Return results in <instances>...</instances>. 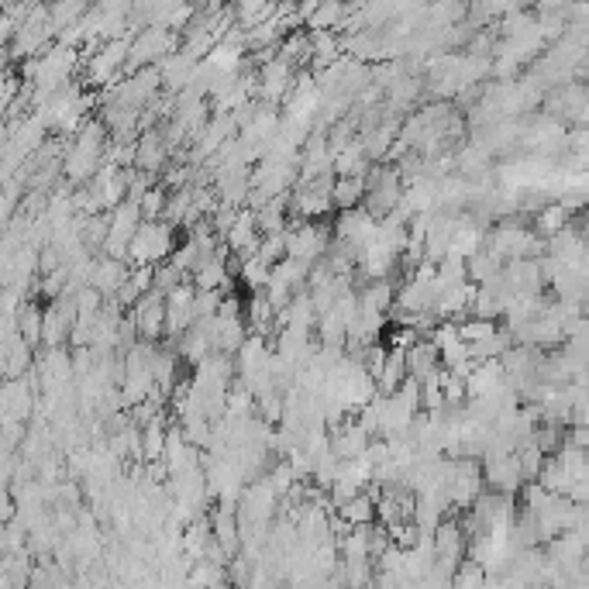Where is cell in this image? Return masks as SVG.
Here are the masks:
<instances>
[{"label":"cell","mask_w":589,"mask_h":589,"mask_svg":"<svg viewBox=\"0 0 589 589\" xmlns=\"http://www.w3.org/2000/svg\"><path fill=\"white\" fill-rule=\"evenodd\" d=\"M107 162V135L100 124H83L76 131V142L62 152V176L69 186L90 183L97 176V169Z\"/></svg>","instance_id":"6da1fadb"},{"label":"cell","mask_w":589,"mask_h":589,"mask_svg":"<svg viewBox=\"0 0 589 589\" xmlns=\"http://www.w3.org/2000/svg\"><path fill=\"white\" fill-rule=\"evenodd\" d=\"M173 228L176 224H169L166 217H162V221H142L138 235L131 238V245H128L131 266H159V262L173 259V252H176Z\"/></svg>","instance_id":"7a4b0ae2"},{"label":"cell","mask_w":589,"mask_h":589,"mask_svg":"<svg viewBox=\"0 0 589 589\" xmlns=\"http://www.w3.org/2000/svg\"><path fill=\"white\" fill-rule=\"evenodd\" d=\"M197 324V283L186 279L166 297V341H176Z\"/></svg>","instance_id":"3957f363"},{"label":"cell","mask_w":589,"mask_h":589,"mask_svg":"<svg viewBox=\"0 0 589 589\" xmlns=\"http://www.w3.org/2000/svg\"><path fill=\"white\" fill-rule=\"evenodd\" d=\"M331 231H335L338 242H348V245L362 248V245H369L372 238H376L379 217L372 214L366 204L348 207V211H338L335 214V224H331Z\"/></svg>","instance_id":"277c9868"},{"label":"cell","mask_w":589,"mask_h":589,"mask_svg":"<svg viewBox=\"0 0 589 589\" xmlns=\"http://www.w3.org/2000/svg\"><path fill=\"white\" fill-rule=\"evenodd\" d=\"M128 314L135 317L138 335H142V338H149V341L166 338V297H162L159 290L145 293V297L138 300V304L131 307Z\"/></svg>","instance_id":"5b68a950"},{"label":"cell","mask_w":589,"mask_h":589,"mask_svg":"<svg viewBox=\"0 0 589 589\" xmlns=\"http://www.w3.org/2000/svg\"><path fill=\"white\" fill-rule=\"evenodd\" d=\"M245 321H248V331L252 335H262L273 341L276 331H279V307L269 300L266 290H248L245 297Z\"/></svg>","instance_id":"8992f818"},{"label":"cell","mask_w":589,"mask_h":589,"mask_svg":"<svg viewBox=\"0 0 589 589\" xmlns=\"http://www.w3.org/2000/svg\"><path fill=\"white\" fill-rule=\"evenodd\" d=\"M259 242H262V231H259V221H255V207H242V214L235 217V224L228 228V235H224V245H228L231 255H255L259 252Z\"/></svg>","instance_id":"52a82bcc"},{"label":"cell","mask_w":589,"mask_h":589,"mask_svg":"<svg viewBox=\"0 0 589 589\" xmlns=\"http://www.w3.org/2000/svg\"><path fill=\"white\" fill-rule=\"evenodd\" d=\"M131 276V269L124 266V259L118 255H97V262H93V273H90V286H97L104 297H114V293L121 290V283Z\"/></svg>","instance_id":"ba28073f"},{"label":"cell","mask_w":589,"mask_h":589,"mask_svg":"<svg viewBox=\"0 0 589 589\" xmlns=\"http://www.w3.org/2000/svg\"><path fill=\"white\" fill-rule=\"evenodd\" d=\"M169 162V138L162 131L149 128L142 138H138V169L142 173H162Z\"/></svg>","instance_id":"9c48e42d"},{"label":"cell","mask_w":589,"mask_h":589,"mask_svg":"<svg viewBox=\"0 0 589 589\" xmlns=\"http://www.w3.org/2000/svg\"><path fill=\"white\" fill-rule=\"evenodd\" d=\"M366 173H348V176H335V207L338 211H348V207H359L366 200Z\"/></svg>","instance_id":"30bf717a"},{"label":"cell","mask_w":589,"mask_h":589,"mask_svg":"<svg viewBox=\"0 0 589 589\" xmlns=\"http://www.w3.org/2000/svg\"><path fill=\"white\" fill-rule=\"evenodd\" d=\"M569 214L572 211L562 204V200H555V204H545L538 211V217H534V231H538V235H545V238H552L562 228H569Z\"/></svg>","instance_id":"8fae6325"},{"label":"cell","mask_w":589,"mask_h":589,"mask_svg":"<svg viewBox=\"0 0 589 589\" xmlns=\"http://www.w3.org/2000/svg\"><path fill=\"white\" fill-rule=\"evenodd\" d=\"M459 331L465 341H486V338L500 335L496 317H483V314H469V321H459Z\"/></svg>","instance_id":"7c38bea8"},{"label":"cell","mask_w":589,"mask_h":589,"mask_svg":"<svg viewBox=\"0 0 589 589\" xmlns=\"http://www.w3.org/2000/svg\"><path fill=\"white\" fill-rule=\"evenodd\" d=\"M166 200H169V190L166 186H149L142 197V214L145 221H162V214H166Z\"/></svg>","instance_id":"4fadbf2b"},{"label":"cell","mask_w":589,"mask_h":589,"mask_svg":"<svg viewBox=\"0 0 589 589\" xmlns=\"http://www.w3.org/2000/svg\"><path fill=\"white\" fill-rule=\"evenodd\" d=\"M286 93V66L283 62H276V66L266 69V83H262V97L273 104V100H283Z\"/></svg>","instance_id":"5bb4252c"},{"label":"cell","mask_w":589,"mask_h":589,"mask_svg":"<svg viewBox=\"0 0 589 589\" xmlns=\"http://www.w3.org/2000/svg\"><path fill=\"white\" fill-rule=\"evenodd\" d=\"M583 235H586V242H589V217H586V224H583Z\"/></svg>","instance_id":"9a60e30c"}]
</instances>
